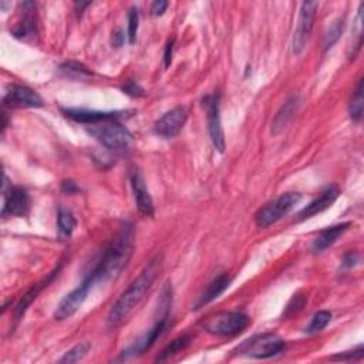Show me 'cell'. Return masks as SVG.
I'll list each match as a JSON object with an SVG mask.
<instances>
[{"mask_svg":"<svg viewBox=\"0 0 364 364\" xmlns=\"http://www.w3.org/2000/svg\"><path fill=\"white\" fill-rule=\"evenodd\" d=\"M162 269V256H155L151 259L147 266L141 271L138 278H135L131 285L124 290L123 295L113 305L108 313V327L117 329L124 325L126 320L131 316V313L141 303V300L149 294V290L154 285Z\"/></svg>","mask_w":364,"mask_h":364,"instance_id":"cell-1","label":"cell"},{"mask_svg":"<svg viewBox=\"0 0 364 364\" xmlns=\"http://www.w3.org/2000/svg\"><path fill=\"white\" fill-rule=\"evenodd\" d=\"M134 249V231L131 225H124L110 242L99 262L84 278L93 286L99 282H108L117 278L128 265Z\"/></svg>","mask_w":364,"mask_h":364,"instance_id":"cell-2","label":"cell"},{"mask_svg":"<svg viewBox=\"0 0 364 364\" xmlns=\"http://www.w3.org/2000/svg\"><path fill=\"white\" fill-rule=\"evenodd\" d=\"M87 133L99 141L110 151L121 153L128 149L131 135L126 127L118 123V119L103 121L99 124L87 126Z\"/></svg>","mask_w":364,"mask_h":364,"instance_id":"cell-3","label":"cell"},{"mask_svg":"<svg viewBox=\"0 0 364 364\" xmlns=\"http://www.w3.org/2000/svg\"><path fill=\"white\" fill-rule=\"evenodd\" d=\"M286 349V343L275 333H265L253 336L235 349L236 356L252 358H269L278 356Z\"/></svg>","mask_w":364,"mask_h":364,"instance_id":"cell-4","label":"cell"},{"mask_svg":"<svg viewBox=\"0 0 364 364\" xmlns=\"http://www.w3.org/2000/svg\"><path fill=\"white\" fill-rule=\"evenodd\" d=\"M251 325V318L240 312H221L204 322V329L213 334L231 337L244 332Z\"/></svg>","mask_w":364,"mask_h":364,"instance_id":"cell-5","label":"cell"},{"mask_svg":"<svg viewBox=\"0 0 364 364\" xmlns=\"http://www.w3.org/2000/svg\"><path fill=\"white\" fill-rule=\"evenodd\" d=\"M302 200V195L298 192H286L282 193L275 201L266 204L263 208H260L256 215L255 221L256 225L262 229L269 228L271 225L276 224L285 215H287L292 211Z\"/></svg>","mask_w":364,"mask_h":364,"instance_id":"cell-6","label":"cell"},{"mask_svg":"<svg viewBox=\"0 0 364 364\" xmlns=\"http://www.w3.org/2000/svg\"><path fill=\"white\" fill-rule=\"evenodd\" d=\"M202 106L207 110L208 115V128L213 149L218 153L225 151V134L221 121V106H220V94L216 91L207 94L202 99Z\"/></svg>","mask_w":364,"mask_h":364,"instance_id":"cell-7","label":"cell"},{"mask_svg":"<svg viewBox=\"0 0 364 364\" xmlns=\"http://www.w3.org/2000/svg\"><path fill=\"white\" fill-rule=\"evenodd\" d=\"M318 6H319L318 2H305L300 8L298 28L295 30V37H294V53L295 55H300L305 50V47L313 30L314 16H316Z\"/></svg>","mask_w":364,"mask_h":364,"instance_id":"cell-8","label":"cell"},{"mask_svg":"<svg viewBox=\"0 0 364 364\" xmlns=\"http://www.w3.org/2000/svg\"><path fill=\"white\" fill-rule=\"evenodd\" d=\"M188 111L185 107H175L166 111L157 123L154 124V131L162 138H174L177 137L184 126L186 124Z\"/></svg>","mask_w":364,"mask_h":364,"instance_id":"cell-9","label":"cell"},{"mask_svg":"<svg viewBox=\"0 0 364 364\" xmlns=\"http://www.w3.org/2000/svg\"><path fill=\"white\" fill-rule=\"evenodd\" d=\"M93 285L88 280H83L80 286H77L75 290H71L68 295L64 296V299L59 303L56 312H55V319L56 320H64L71 318L86 302L90 289Z\"/></svg>","mask_w":364,"mask_h":364,"instance_id":"cell-10","label":"cell"},{"mask_svg":"<svg viewBox=\"0 0 364 364\" xmlns=\"http://www.w3.org/2000/svg\"><path fill=\"white\" fill-rule=\"evenodd\" d=\"M3 104L6 107L13 108H39L43 107V99L37 91L28 86L13 84L3 99Z\"/></svg>","mask_w":364,"mask_h":364,"instance_id":"cell-11","label":"cell"},{"mask_svg":"<svg viewBox=\"0 0 364 364\" xmlns=\"http://www.w3.org/2000/svg\"><path fill=\"white\" fill-rule=\"evenodd\" d=\"M166 326H168V318L162 316L161 320L157 322L153 329H150L144 336H141L138 341H135L131 346H128L123 353H121L118 360H128L131 357H138L147 350H150L154 346V343L158 341V337L166 330Z\"/></svg>","mask_w":364,"mask_h":364,"instance_id":"cell-12","label":"cell"},{"mask_svg":"<svg viewBox=\"0 0 364 364\" xmlns=\"http://www.w3.org/2000/svg\"><path fill=\"white\" fill-rule=\"evenodd\" d=\"M30 208V197L26 189L20 186H10L9 192H5V205L2 215L8 216H24Z\"/></svg>","mask_w":364,"mask_h":364,"instance_id":"cell-13","label":"cell"},{"mask_svg":"<svg viewBox=\"0 0 364 364\" xmlns=\"http://www.w3.org/2000/svg\"><path fill=\"white\" fill-rule=\"evenodd\" d=\"M63 114L71 119L75 123L80 124H99L103 121H110V119H118L123 117L124 113L121 111H94V110H84V108H67L63 110Z\"/></svg>","mask_w":364,"mask_h":364,"instance_id":"cell-14","label":"cell"},{"mask_svg":"<svg viewBox=\"0 0 364 364\" xmlns=\"http://www.w3.org/2000/svg\"><path fill=\"white\" fill-rule=\"evenodd\" d=\"M130 182L133 186V192L135 197L137 207L140 212L145 216H153L154 215V202L147 189V185L144 182V178L138 169H131L130 173Z\"/></svg>","mask_w":364,"mask_h":364,"instance_id":"cell-15","label":"cell"},{"mask_svg":"<svg viewBox=\"0 0 364 364\" xmlns=\"http://www.w3.org/2000/svg\"><path fill=\"white\" fill-rule=\"evenodd\" d=\"M341 195V189L337 186H330L327 188L325 192H322V195L319 198H316L314 201H312L306 208H303L296 218V222H302L305 220H309V218L322 213L323 211H326L327 208H330L336 200Z\"/></svg>","mask_w":364,"mask_h":364,"instance_id":"cell-16","label":"cell"},{"mask_svg":"<svg viewBox=\"0 0 364 364\" xmlns=\"http://www.w3.org/2000/svg\"><path fill=\"white\" fill-rule=\"evenodd\" d=\"M299 106H300V97L299 95L289 97L286 103L280 107V110L278 111V114L275 115V118L272 121V133L275 135L280 134L287 127V124L290 123V121H292V118L298 113Z\"/></svg>","mask_w":364,"mask_h":364,"instance_id":"cell-17","label":"cell"},{"mask_svg":"<svg viewBox=\"0 0 364 364\" xmlns=\"http://www.w3.org/2000/svg\"><path fill=\"white\" fill-rule=\"evenodd\" d=\"M60 269H61V266H60V268H57L50 276L46 278L44 280H41V282L33 285V286L28 290V292L21 296V299L17 302V305H16L15 309H13V316H15L16 322H19V320L23 318L24 312L28 310V307L33 303V300H36V298L39 296V294L41 292V290H43L48 283H50V282L55 279V276L59 275Z\"/></svg>","mask_w":364,"mask_h":364,"instance_id":"cell-18","label":"cell"},{"mask_svg":"<svg viewBox=\"0 0 364 364\" xmlns=\"http://www.w3.org/2000/svg\"><path fill=\"white\" fill-rule=\"evenodd\" d=\"M350 225H352L350 222H346V224H338V225H334V227H330V228L323 229L316 236V239L313 240L312 252L313 253H322V252H325L327 248H330L334 244V242L350 228Z\"/></svg>","mask_w":364,"mask_h":364,"instance_id":"cell-19","label":"cell"},{"mask_svg":"<svg viewBox=\"0 0 364 364\" xmlns=\"http://www.w3.org/2000/svg\"><path fill=\"white\" fill-rule=\"evenodd\" d=\"M23 12H24V17L20 23H17L15 29L12 30V35L16 39H21V40H26L29 37H35L37 33V28H36V20L33 16V12L36 9V6L32 2H24L21 3Z\"/></svg>","mask_w":364,"mask_h":364,"instance_id":"cell-20","label":"cell"},{"mask_svg":"<svg viewBox=\"0 0 364 364\" xmlns=\"http://www.w3.org/2000/svg\"><path fill=\"white\" fill-rule=\"evenodd\" d=\"M232 283V278L228 276V275H221L220 278H216L207 289L205 292L201 295V298L198 299V302L195 303V307H193V310H200L202 309L205 305L213 302L215 299L220 298L225 290L231 286Z\"/></svg>","mask_w":364,"mask_h":364,"instance_id":"cell-21","label":"cell"},{"mask_svg":"<svg viewBox=\"0 0 364 364\" xmlns=\"http://www.w3.org/2000/svg\"><path fill=\"white\" fill-rule=\"evenodd\" d=\"M349 114L350 118L356 121V123H358L363 117V80H358L357 87L352 95V100L349 104Z\"/></svg>","mask_w":364,"mask_h":364,"instance_id":"cell-22","label":"cell"},{"mask_svg":"<svg viewBox=\"0 0 364 364\" xmlns=\"http://www.w3.org/2000/svg\"><path fill=\"white\" fill-rule=\"evenodd\" d=\"M57 225H59V231L64 238H68L73 231L76 229L77 227V221L75 215H73L70 211L61 208L59 211V216H57Z\"/></svg>","mask_w":364,"mask_h":364,"instance_id":"cell-23","label":"cell"},{"mask_svg":"<svg viewBox=\"0 0 364 364\" xmlns=\"http://www.w3.org/2000/svg\"><path fill=\"white\" fill-rule=\"evenodd\" d=\"M191 343V337L188 334H184L178 338H175L174 342H171V345H168L162 353L157 357V361H164V360H168L169 357H173L175 354H178L180 352H182L188 345Z\"/></svg>","mask_w":364,"mask_h":364,"instance_id":"cell-24","label":"cell"},{"mask_svg":"<svg viewBox=\"0 0 364 364\" xmlns=\"http://www.w3.org/2000/svg\"><path fill=\"white\" fill-rule=\"evenodd\" d=\"M332 320V313L327 310H320L316 314H314L310 325L306 327V333L307 334H318L319 332H322Z\"/></svg>","mask_w":364,"mask_h":364,"instance_id":"cell-25","label":"cell"},{"mask_svg":"<svg viewBox=\"0 0 364 364\" xmlns=\"http://www.w3.org/2000/svg\"><path fill=\"white\" fill-rule=\"evenodd\" d=\"M60 70L64 73L66 76L73 79H83L91 76V71L82 63L77 61H67L60 66Z\"/></svg>","mask_w":364,"mask_h":364,"instance_id":"cell-26","label":"cell"},{"mask_svg":"<svg viewBox=\"0 0 364 364\" xmlns=\"http://www.w3.org/2000/svg\"><path fill=\"white\" fill-rule=\"evenodd\" d=\"M90 343L88 342H82L79 345H76L73 349H70L61 358H60V363H77L80 360H83L88 350H90Z\"/></svg>","mask_w":364,"mask_h":364,"instance_id":"cell-27","label":"cell"},{"mask_svg":"<svg viewBox=\"0 0 364 364\" xmlns=\"http://www.w3.org/2000/svg\"><path fill=\"white\" fill-rule=\"evenodd\" d=\"M343 29H345V21L342 19H338L336 21H333L330 24V28L325 36V48L326 50H329L330 47H333V44L341 39L342 33H343Z\"/></svg>","mask_w":364,"mask_h":364,"instance_id":"cell-28","label":"cell"},{"mask_svg":"<svg viewBox=\"0 0 364 364\" xmlns=\"http://www.w3.org/2000/svg\"><path fill=\"white\" fill-rule=\"evenodd\" d=\"M138 26H140V13L137 8H131L130 13H128V41L131 44L135 43L137 40V33H138Z\"/></svg>","mask_w":364,"mask_h":364,"instance_id":"cell-29","label":"cell"},{"mask_svg":"<svg viewBox=\"0 0 364 364\" xmlns=\"http://www.w3.org/2000/svg\"><path fill=\"white\" fill-rule=\"evenodd\" d=\"M363 346H357V349L352 350V352H345V353H341L333 357V360H342V361H347V360H360L363 358Z\"/></svg>","mask_w":364,"mask_h":364,"instance_id":"cell-30","label":"cell"},{"mask_svg":"<svg viewBox=\"0 0 364 364\" xmlns=\"http://www.w3.org/2000/svg\"><path fill=\"white\" fill-rule=\"evenodd\" d=\"M358 260H360L358 253L350 251L349 253L345 255V258H343V260H342V266H343V268H347V269H349V268H353V266H356Z\"/></svg>","mask_w":364,"mask_h":364,"instance_id":"cell-31","label":"cell"},{"mask_svg":"<svg viewBox=\"0 0 364 364\" xmlns=\"http://www.w3.org/2000/svg\"><path fill=\"white\" fill-rule=\"evenodd\" d=\"M123 90H124L126 94H128L131 97H141V95H144V90L137 83H134V82H128L123 87Z\"/></svg>","mask_w":364,"mask_h":364,"instance_id":"cell-32","label":"cell"},{"mask_svg":"<svg viewBox=\"0 0 364 364\" xmlns=\"http://www.w3.org/2000/svg\"><path fill=\"white\" fill-rule=\"evenodd\" d=\"M173 55H174V39L169 40L165 46V53H164V61L165 67H169L173 63Z\"/></svg>","mask_w":364,"mask_h":364,"instance_id":"cell-33","label":"cell"},{"mask_svg":"<svg viewBox=\"0 0 364 364\" xmlns=\"http://www.w3.org/2000/svg\"><path fill=\"white\" fill-rule=\"evenodd\" d=\"M166 8H168L166 2H164V0H157V2H154L151 6V13L154 16H162L165 13Z\"/></svg>","mask_w":364,"mask_h":364,"instance_id":"cell-34","label":"cell"},{"mask_svg":"<svg viewBox=\"0 0 364 364\" xmlns=\"http://www.w3.org/2000/svg\"><path fill=\"white\" fill-rule=\"evenodd\" d=\"M61 189H63V192H67V193H75L79 191V186L73 181H66V182H63Z\"/></svg>","mask_w":364,"mask_h":364,"instance_id":"cell-35","label":"cell"},{"mask_svg":"<svg viewBox=\"0 0 364 364\" xmlns=\"http://www.w3.org/2000/svg\"><path fill=\"white\" fill-rule=\"evenodd\" d=\"M123 40H124V36H123V33H121V30L115 32V35L113 36V43H114V46L119 47L121 44H123Z\"/></svg>","mask_w":364,"mask_h":364,"instance_id":"cell-36","label":"cell"},{"mask_svg":"<svg viewBox=\"0 0 364 364\" xmlns=\"http://www.w3.org/2000/svg\"><path fill=\"white\" fill-rule=\"evenodd\" d=\"M90 5H91V3H82V2L79 3V2H77V3H76V9H77L79 13H83V10H84L87 6H90Z\"/></svg>","mask_w":364,"mask_h":364,"instance_id":"cell-37","label":"cell"}]
</instances>
